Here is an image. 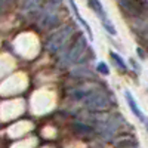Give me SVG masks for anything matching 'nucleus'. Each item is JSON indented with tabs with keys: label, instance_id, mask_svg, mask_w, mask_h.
Returning <instances> with one entry per match:
<instances>
[{
	"label": "nucleus",
	"instance_id": "obj_3",
	"mask_svg": "<svg viewBox=\"0 0 148 148\" xmlns=\"http://www.w3.org/2000/svg\"><path fill=\"white\" fill-rule=\"evenodd\" d=\"M70 2V6H71V9H73V12H74V15H76V18L82 22V25H83V28L86 30V33L89 34V37H90V40L93 39V34H92V30H90V27L88 25V22H86L83 18H82V15H80V12H79V9H77V6H76V3H74V0H68Z\"/></svg>",
	"mask_w": 148,
	"mask_h": 148
},
{
	"label": "nucleus",
	"instance_id": "obj_1",
	"mask_svg": "<svg viewBox=\"0 0 148 148\" xmlns=\"http://www.w3.org/2000/svg\"><path fill=\"white\" fill-rule=\"evenodd\" d=\"M88 3H89V6L96 12V14H98V16L101 18L104 28H105L110 34H116V30H114L113 25H111V21L108 19V16H107V14H105V10H104L102 5L99 3V0H88Z\"/></svg>",
	"mask_w": 148,
	"mask_h": 148
},
{
	"label": "nucleus",
	"instance_id": "obj_6",
	"mask_svg": "<svg viewBox=\"0 0 148 148\" xmlns=\"http://www.w3.org/2000/svg\"><path fill=\"white\" fill-rule=\"evenodd\" d=\"M138 53H139V56H141V58H144V53H142L141 49H138Z\"/></svg>",
	"mask_w": 148,
	"mask_h": 148
},
{
	"label": "nucleus",
	"instance_id": "obj_2",
	"mask_svg": "<svg viewBox=\"0 0 148 148\" xmlns=\"http://www.w3.org/2000/svg\"><path fill=\"white\" fill-rule=\"evenodd\" d=\"M125 96H126V99H127V104H129V107H130V110L133 111V114L136 116L141 121H145V116L142 114V111L139 110V107L136 105V102H135V99H133V96H132V93L129 92V90H126L125 92Z\"/></svg>",
	"mask_w": 148,
	"mask_h": 148
},
{
	"label": "nucleus",
	"instance_id": "obj_5",
	"mask_svg": "<svg viewBox=\"0 0 148 148\" xmlns=\"http://www.w3.org/2000/svg\"><path fill=\"white\" fill-rule=\"evenodd\" d=\"M96 68H98V71H99L101 74H104V76H108V74H110V68L107 67L105 62H99L96 65Z\"/></svg>",
	"mask_w": 148,
	"mask_h": 148
},
{
	"label": "nucleus",
	"instance_id": "obj_4",
	"mask_svg": "<svg viewBox=\"0 0 148 148\" xmlns=\"http://www.w3.org/2000/svg\"><path fill=\"white\" fill-rule=\"evenodd\" d=\"M111 58H113V59L116 61V64H117L120 68H126V64L123 62V59H121V56H120V55H117V53H114V52H111Z\"/></svg>",
	"mask_w": 148,
	"mask_h": 148
}]
</instances>
